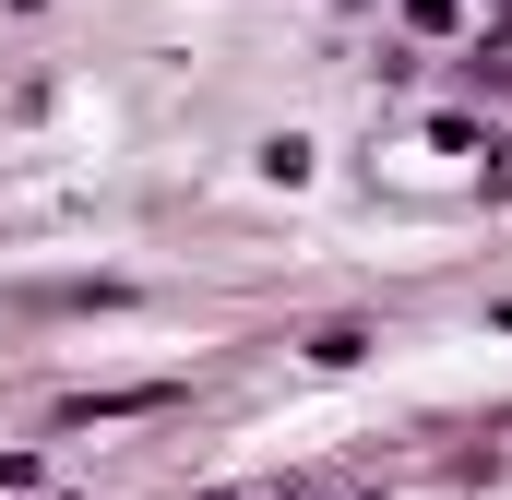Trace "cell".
<instances>
[{
    "label": "cell",
    "instance_id": "1",
    "mask_svg": "<svg viewBox=\"0 0 512 500\" xmlns=\"http://www.w3.org/2000/svg\"><path fill=\"white\" fill-rule=\"evenodd\" d=\"M179 405H191L179 381H108V393H60L48 429H120V417H179Z\"/></svg>",
    "mask_w": 512,
    "mask_h": 500
},
{
    "label": "cell",
    "instance_id": "2",
    "mask_svg": "<svg viewBox=\"0 0 512 500\" xmlns=\"http://www.w3.org/2000/svg\"><path fill=\"white\" fill-rule=\"evenodd\" d=\"M131 298H143L131 274H60V286H24V310H36V322H48V310H131Z\"/></svg>",
    "mask_w": 512,
    "mask_h": 500
},
{
    "label": "cell",
    "instance_id": "3",
    "mask_svg": "<svg viewBox=\"0 0 512 500\" xmlns=\"http://www.w3.org/2000/svg\"><path fill=\"white\" fill-rule=\"evenodd\" d=\"M370 346H382V334H370L358 310H334V322H310V334H298V358H310V370H358Z\"/></svg>",
    "mask_w": 512,
    "mask_h": 500
},
{
    "label": "cell",
    "instance_id": "4",
    "mask_svg": "<svg viewBox=\"0 0 512 500\" xmlns=\"http://www.w3.org/2000/svg\"><path fill=\"white\" fill-rule=\"evenodd\" d=\"M453 84H465V96H512V36H477V48L453 60Z\"/></svg>",
    "mask_w": 512,
    "mask_h": 500
},
{
    "label": "cell",
    "instance_id": "5",
    "mask_svg": "<svg viewBox=\"0 0 512 500\" xmlns=\"http://www.w3.org/2000/svg\"><path fill=\"white\" fill-rule=\"evenodd\" d=\"M262 179H274V191H298V179H310V143H298V131H274V143H262Z\"/></svg>",
    "mask_w": 512,
    "mask_h": 500
},
{
    "label": "cell",
    "instance_id": "6",
    "mask_svg": "<svg viewBox=\"0 0 512 500\" xmlns=\"http://www.w3.org/2000/svg\"><path fill=\"white\" fill-rule=\"evenodd\" d=\"M36 489H48V465H36V453L12 441V453H0V500H36Z\"/></svg>",
    "mask_w": 512,
    "mask_h": 500
},
{
    "label": "cell",
    "instance_id": "7",
    "mask_svg": "<svg viewBox=\"0 0 512 500\" xmlns=\"http://www.w3.org/2000/svg\"><path fill=\"white\" fill-rule=\"evenodd\" d=\"M405 24L417 36H465V0H405Z\"/></svg>",
    "mask_w": 512,
    "mask_h": 500
},
{
    "label": "cell",
    "instance_id": "8",
    "mask_svg": "<svg viewBox=\"0 0 512 500\" xmlns=\"http://www.w3.org/2000/svg\"><path fill=\"white\" fill-rule=\"evenodd\" d=\"M477 155H489V203H512V131H477Z\"/></svg>",
    "mask_w": 512,
    "mask_h": 500
},
{
    "label": "cell",
    "instance_id": "9",
    "mask_svg": "<svg viewBox=\"0 0 512 500\" xmlns=\"http://www.w3.org/2000/svg\"><path fill=\"white\" fill-rule=\"evenodd\" d=\"M203 500H251V489H203Z\"/></svg>",
    "mask_w": 512,
    "mask_h": 500
},
{
    "label": "cell",
    "instance_id": "10",
    "mask_svg": "<svg viewBox=\"0 0 512 500\" xmlns=\"http://www.w3.org/2000/svg\"><path fill=\"white\" fill-rule=\"evenodd\" d=\"M36 500H84V489H36Z\"/></svg>",
    "mask_w": 512,
    "mask_h": 500
},
{
    "label": "cell",
    "instance_id": "11",
    "mask_svg": "<svg viewBox=\"0 0 512 500\" xmlns=\"http://www.w3.org/2000/svg\"><path fill=\"white\" fill-rule=\"evenodd\" d=\"M12 12H48V0H12Z\"/></svg>",
    "mask_w": 512,
    "mask_h": 500
},
{
    "label": "cell",
    "instance_id": "12",
    "mask_svg": "<svg viewBox=\"0 0 512 500\" xmlns=\"http://www.w3.org/2000/svg\"><path fill=\"white\" fill-rule=\"evenodd\" d=\"M501 36H512V0H501Z\"/></svg>",
    "mask_w": 512,
    "mask_h": 500
},
{
    "label": "cell",
    "instance_id": "13",
    "mask_svg": "<svg viewBox=\"0 0 512 500\" xmlns=\"http://www.w3.org/2000/svg\"><path fill=\"white\" fill-rule=\"evenodd\" d=\"M358 500H382V489H358Z\"/></svg>",
    "mask_w": 512,
    "mask_h": 500
}]
</instances>
